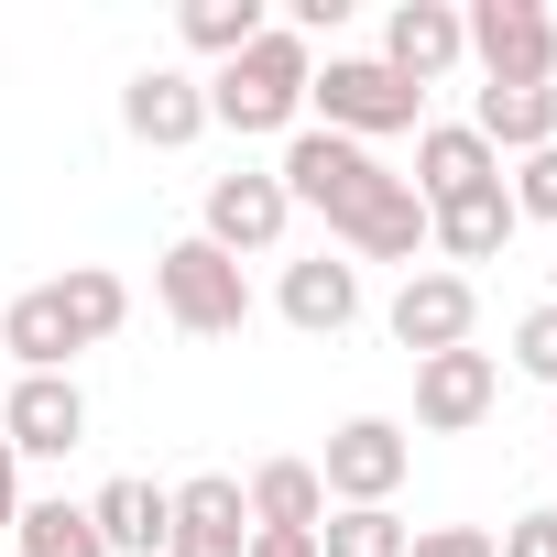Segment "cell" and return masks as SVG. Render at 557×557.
<instances>
[{
    "mask_svg": "<svg viewBox=\"0 0 557 557\" xmlns=\"http://www.w3.org/2000/svg\"><path fill=\"white\" fill-rule=\"evenodd\" d=\"M503 197H513V219H546V230H557V143H546V153H513Z\"/></svg>",
    "mask_w": 557,
    "mask_h": 557,
    "instance_id": "24",
    "label": "cell"
},
{
    "mask_svg": "<svg viewBox=\"0 0 557 557\" xmlns=\"http://www.w3.org/2000/svg\"><path fill=\"white\" fill-rule=\"evenodd\" d=\"M383 329H394L405 361L470 350V329H481V285H470V273H448V262H416L405 285H394V307H383Z\"/></svg>",
    "mask_w": 557,
    "mask_h": 557,
    "instance_id": "8",
    "label": "cell"
},
{
    "mask_svg": "<svg viewBox=\"0 0 557 557\" xmlns=\"http://www.w3.org/2000/svg\"><path fill=\"white\" fill-rule=\"evenodd\" d=\"M383 66H394L405 88L459 77V66H470V45H459V0H394V23H383Z\"/></svg>",
    "mask_w": 557,
    "mask_h": 557,
    "instance_id": "14",
    "label": "cell"
},
{
    "mask_svg": "<svg viewBox=\"0 0 557 557\" xmlns=\"http://www.w3.org/2000/svg\"><path fill=\"white\" fill-rule=\"evenodd\" d=\"M273 307H285V329H307V339H339V329L361 318V262H339V251H307V262H285Z\"/></svg>",
    "mask_w": 557,
    "mask_h": 557,
    "instance_id": "16",
    "label": "cell"
},
{
    "mask_svg": "<svg viewBox=\"0 0 557 557\" xmlns=\"http://www.w3.org/2000/svg\"><path fill=\"white\" fill-rule=\"evenodd\" d=\"M251 557H318V535H251Z\"/></svg>",
    "mask_w": 557,
    "mask_h": 557,
    "instance_id": "29",
    "label": "cell"
},
{
    "mask_svg": "<svg viewBox=\"0 0 557 557\" xmlns=\"http://www.w3.org/2000/svg\"><path fill=\"white\" fill-rule=\"evenodd\" d=\"M285 230H296V197L273 186V164H230V175H208V197H197V240H208V251H230V262H273V251H285Z\"/></svg>",
    "mask_w": 557,
    "mask_h": 557,
    "instance_id": "7",
    "label": "cell"
},
{
    "mask_svg": "<svg viewBox=\"0 0 557 557\" xmlns=\"http://www.w3.org/2000/svg\"><path fill=\"white\" fill-rule=\"evenodd\" d=\"M546 307H557V251H546Z\"/></svg>",
    "mask_w": 557,
    "mask_h": 557,
    "instance_id": "30",
    "label": "cell"
},
{
    "mask_svg": "<svg viewBox=\"0 0 557 557\" xmlns=\"http://www.w3.org/2000/svg\"><path fill=\"white\" fill-rule=\"evenodd\" d=\"M153 307H164V329H186V339H240V329H251V273L186 230V240L153 251Z\"/></svg>",
    "mask_w": 557,
    "mask_h": 557,
    "instance_id": "5",
    "label": "cell"
},
{
    "mask_svg": "<svg viewBox=\"0 0 557 557\" xmlns=\"http://www.w3.org/2000/svg\"><path fill=\"white\" fill-rule=\"evenodd\" d=\"M307 77H318V45L262 23V45H240L230 66H208V121L262 143V132H307Z\"/></svg>",
    "mask_w": 557,
    "mask_h": 557,
    "instance_id": "3",
    "label": "cell"
},
{
    "mask_svg": "<svg viewBox=\"0 0 557 557\" xmlns=\"http://www.w3.org/2000/svg\"><path fill=\"white\" fill-rule=\"evenodd\" d=\"M546 459H557V416H546Z\"/></svg>",
    "mask_w": 557,
    "mask_h": 557,
    "instance_id": "31",
    "label": "cell"
},
{
    "mask_svg": "<svg viewBox=\"0 0 557 557\" xmlns=\"http://www.w3.org/2000/svg\"><path fill=\"white\" fill-rule=\"evenodd\" d=\"M240 503H251V535H318V524H329L318 459H262V470L240 481Z\"/></svg>",
    "mask_w": 557,
    "mask_h": 557,
    "instance_id": "18",
    "label": "cell"
},
{
    "mask_svg": "<svg viewBox=\"0 0 557 557\" xmlns=\"http://www.w3.org/2000/svg\"><path fill=\"white\" fill-rule=\"evenodd\" d=\"M12 524H23V459L0 448V535H12Z\"/></svg>",
    "mask_w": 557,
    "mask_h": 557,
    "instance_id": "28",
    "label": "cell"
},
{
    "mask_svg": "<svg viewBox=\"0 0 557 557\" xmlns=\"http://www.w3.org/2000/svg\"><path fill=\"white\" fill-rule=\"evenodd\" d=\"M405 557H492V524H416Z\"/></svg>",
    "mask_w": 557,
    "mask_h": 557,
    "instance_id": "27",
    "label": "cell"
},
{
    "mask_svg": "<svg viewBox=\"0 0 557 557\" xmlns=\"http://www.w3.org/2000/svg\"><path fill=\"white\" fill-rule=\"evenodd\" d=\"M405 470H416V437H405L394 416H350V426H329L318 492H329V503H394Z\"/></svg>",
    "mask_w": 557,
    "mask_h": 557,
    "instance_id": "9",
    "label": "cell"
},
{
    "mask_svg": "<svg viewBox=\"0 0 557 557\" xmlns=\"http://www.w3.org/2000/svg\"><path fill=\"white\" fill-rule=\"evenodd\" d=\"M121 132H132L143 153H186V143L208 132V77H186V66H132V77H121Z\"/></svg>",
    "mask_w": 557,
    "mask_h": 557,
    "instance_id": "11",
    "label": "cell"
},
{
    "mask_svg": "<svg viewBox=\"0 0 557 557\" xmlns=\"http://www.w3.org/2000/svg\"><path fill=\"white\" fill-rule=\"evenodd\" d=\"M262 23H273L262 0H186V12H175V34H186L208 66H230L240 45H262Z\"/></svg>",
    "mask_w": 557,
    "mask_h": 557,
    "instance_id": "22",
    "label": "cell"
},
{
    "mask_svg": "<svg viewBox=\"0 0 557 557\" xmlns=\"http://www.w3.org/2000/svg\"><path fill=\"white\" fill-rule=\"evenodd\" d=\"M0 448H12V459H77V448H88V394H77V372H23L12 405H0Z\"/></svg>",
    "mask_w": 557,
    "mask_h": 557,
    "instance_id": "10",
    "label": "cell"
},
{
    "mask_svg": "<svg viewBox=\"0 0 557 557\" xmlns=\"http://www.w3.org/2000/svg\"><path fill=\"white\" fill-rule=\"evenodd\" d=\"M503 361H513L524 383H546V394H557V307H524V318H513V350H503Z\"/></svg>",
    "mask_w": 557,
    "mask_h": 557,
    "instance_id": "25",
    "label": "cell"
},
{
    "mask_svg": "<svg viewBox=\"0 0 557 557\" xmlns=\"http://www.w3.org/2000/svg\"><path fill=\"white\" fill-rule=\"evenodd\" d=\"M12 546H23V557H110L99 524H88V503H66V492H55V503H23Z\"/></svg>",
    "mask_w": 557,
    "mask_h": 557,
    "instance_id": "23",
    "label": "cell"
},
{
    "mask_svg": "<svg viewBox=\"0 0 557 557\" xmlns=\"http://www.w3.org/2000/svg\"><path fill=\"white\" fill-rule=\"evenodd\" d=\"M492 175H503V153H492L470 121H426V132H416V175H405V186H416L426 208L459 197V186H492Z\"/></svg>",
    "mask_w": 557,
    "mask_h": 557,
    "instance_id": "19",
    "label": "cell"
},
{
    "mask_svg": "<svg viewBox=\"0 0 557 557\" xmlns=\"http://www.w3.org/2000/svg\"><path fill=\"white\" fill-rule=\"evenodd\" d=\"M164 557H251V503H240V481H230V470H197V481H175Z\"/></svg>",
    "mask_w": 557,
    "mask_h": 557,
    "instance_id": "13",
    "label": "cell"
},
{
    "mask_svg": "<svg viewBox=\"0 0 557 557\" xmlns=\"http://www.w3.org/2000/svg\"><path fill=\"white\" fill-rule=\"evenodd\" d=\"M513 230H524V219H513L503 175H492V186H459V197H437V208H426V251H437L448 273H459V262H492Z\"/></svg>",
    "mask_w": 557,
    "mask_h": 557,
    "instance_id": "15",
    "label": "cell"
},
{
    "mask_svg": "<svg viewBox=\"0 0 557 557\" xmlns=\"http://www.w3.org/2000/svg\"><path fill=\"white\" fill-rule=\"evenodd\" d=\"M164 513H175V492H164V481H143V470H121V481H99V492H88V524H99V546H110V557H164Z\"/></svg>",
    "mask_w": 557,
    "mask_h": 557,
    "instance_id": "17",
    "label": "cell"
},
{
    "mask_svg": "<svg viewBox=\"0 0 557 557\" xmlns=\"http://www.w3.org/2000/svg\"><path fill=\"white\" fill-rule=\"evenodd\" d=\"M273 186H285L296 208H318L350 262H405V273H416V251H426V197H416L383 153H361V143H339V132L307 121V132H285V153H273Z\"/></svg>",
    "mask_w": 557,
    "mask_h": 557,
    "instance_id": "1",
    "label": "cell"
},
{
    "mask_svg": "<svg viewBox=\"0 0 557 557\" xmlns=\"http://www.w3.org/2000/svg\"><path fill=\"white\" fill-rule=\"evenodd\" d=\"M492 557H557V503H535V513H513V524L492 535Z\"/></svg>",
    "mask_w": 557,
    "mask_h": 557,
    "instance_id": "26",
    "label": "cell"
},
{
    "mask_svg": "<svg viewBox=\"0 0 557 557\" xmlns=\"http://www.w3.org/2000/svg\"><path fill=\"white\" fill-rule=\"evenodd\" d=\"M132 318V285L110 262H66L55 285H23L12 307H0V350H12L23 372H77L88 350H110Z\"/></svg>",
    "mask_w": 557,
    "mask_h": 557,
    "instance_id": "2",
    "label": "cell"
},
{
    "mask_svg": "<svg viewBox=\"0 0 557 557\" xmlns=\"http://www.w3.org/2000/svg\"><path fill=\"white\" fill-rule=\"evenodd\" d=\"M307 110H318V132H339V143H394V132H426V88H405L383 55H329L318 77H307Z\"/></svg>",
    "mask_w": 557,
    "mask_h": 557,
    "instance_id": "4",
    "label": "cell"
},
{
    "mask_svg": "<svg viewBox=\"0 0 557 557\" xmlns=\"http://www.w3.org/2000/svg\"><path fill=\"white\" fill-rule=\"evenodd\" d=\"M459 45H470L481 88H557V12L546 0H470Z\"/></svg>",
    "mask_w": 557,
    "mask_h": 557,
    "instance_id": "6",
    "label": "cell"
},
{
    "mask_svg": "<svg viewBox=\"0 0 557 557\" xmlns=\"http://www.w3.org/2000/svg\"><path fill=\"white\" fill-rule=\"evenodd\" d=\"M492 405H503V361H492V350H437V361H416V426H426V437H470Z\"/></svg>",
    "mask_w": 557,
    "mask_h": 557,
    "instance_id": "12",
    "label": "cell"
},
{
    "mask_svg": "<svg viewBox=\"0 0 557 557\" xmlns=\"http://www.w3.org/2000/svg\"><path fill=\"white\" fill-rule=\"evenodd\" d=\"M470 132L492 153H546L557 143V88H470Z\"/></svg>",
    "mask_w": 557,
    "mask_h": 557,
    "instance_id": "20",
    "label": "cell"
},
{
    "mask_svg": "<svg viewBox=\"0 0 557 557\" xmlns=\"http://www.w3.org/2000/svg\"><path fill=\"white\" fill-rule=\"evenodd\" d=\"M405 513L394 503H329V524H318V557H405Z\"/></svg>",
    "mask_w": 557,
    "mask_h": 557,
    "instance_id": "21",
    "label": "cell"
}]
</instances>
